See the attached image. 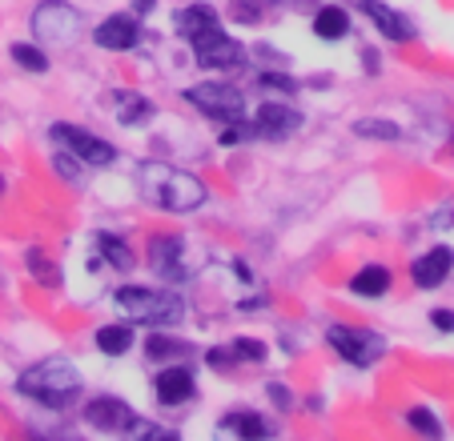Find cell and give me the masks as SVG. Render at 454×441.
<instances>
[{"label":"cell","instance_id":"obj_4","mask_svg":"<svg viewBox=\"0 0 454 441\" xmlns=\"http://www.w3.org/2000/svg\"><path fill=\"white\" fill-rule=\"evenodd\" d=\"M81 417H85L89 429L113 433V437H125V433H133V437H173L169 429L145 422V417L129 406L125 398H117V393H97V398H89L85 406H81Z\"/></svg>","mask_w":454,"mask_h":441},{"label":"cell","instance_id":"obj_23","mask_svg":"<svg viewBox=\"0 0 454 441\" xmlns=\"http://www.w3.org/2000/svg\"><path fill=\"white\" fill-rule=\"evenodd\" d=\"M282 9H290V0H230L233 25H266Z\"/></svg>","mask_w":454,"mask_h":441},{"label":"cell","instance_id":"obj_25","mask_svg":"<svg viewBox=\"0 0 454 441\" xmlns=\"http://www.w3.org/2000/svg\"><path fill=\"white\" fill-rule=\"evenodd\" d=\"M153 112H157V104L141 93H121L117 97V125H125V128H141L145 120H153Z\"/></svg>","mask_w":454,"mask_h":441},{"label":"cell","instance_id":"obj_14","mask_svg":"<svg viewBox=\"0 0 454 441\" xmlns=\"http://www.w3.org/2000/svg\"><path fill=\"white\" fill-rule=\"evenodd\" d=\"M358 4H362V17H366L386 41H395V44L419 41V25H414L406 12H398L395 4H386V0H358Z\"/></svg>","mask_w":454,"mask_h":441},{"label":"cell","instance_id":"obj_32","mask_svg":"<svg viewBox=\"0 0 454 441\" xmlns=\"http://www.w3.org/2000/svg\"><path fill=\"white\" fill-rule=\"evenodd\" d=\"M52 169H57L60 177L69 181V185H77V177H81V161L69 153V149H57V153H52Z\"/></svg>","mask_w":454,"mask_h":441},{"label":"cell","instance_id":"obj_37","mask_svg":"<svg viewBox=\"0 0 454 441\" xmlns=\"http://www.w3.org/2000/svg\"><path fill=\"white\" fill-rule=\"evenodd\" d=\"M358 57H362V65H366V73H370V77H374L378 68H382V65H378V52H374V49H362Z\"/></svg>","mask_w":454,"mask_h":441},{"label":"cell","instance_id":"obj_8","mask_svg":"<svg viewBox=\"0 0 454 441\" xmlns=\"http://www.w3.org/2000/svg\"><path fill=\"white\" fill-rule=\"evenodd\" d=\"M49 141L57 144V149H69V153L77 157L81 165H89V169H109V165L117 161V144L105 141L101 133H93V128H85V125L57 120V125L49 128Z\"/></svg>","mask_w":454,"mask_h":441},{"label":"cell","instance_id":"obj_2","mask_svg":"<svg viewBox=\"0 0 454 441\" xmlns=\"http://www.w3.org/2000/svg\"><path fill=\"white\" fill-rule=\"evenodd\" d=\"M137 189L153 209L165 213H193L206 205L209 189L198 173H185V169H173L165 161H141L137 169Z\"/></svg>","mask_w":454,"mask_h":441},{"label":"cell","instance_id":"obj_34","mask_svg":"<svg viewBox=\"0 0 454 441\" xmlns=\"http://www.w3.org/2000/svg\"><path fill=\"white\" fill-rule=\"evenodd\" d=\"M427 229H454V197H446L434 213L427 217Z\"/></svg>","mask_w":454,"mask_h":441},{"label":"cell","instance_id":"obj_30","mask_svg":"<svg viewBox=\"0 0 454 441\" xmlns=\"http://www.w3.org/2000/svg\"><path fill=\"white\" fill-rule=\"evenodd\" d=\"M257 89H266V93H282V97H294L298 93V81L286 73V68H266V73H257Z\"/></svg>","mask_w":454,"mask_h":441},{"label":"cell","instance_id":"obj_6","mask_svg":"<svg viewBox=\"0 0 454 441\" xmlns=\"http://www.w3.org/2000/svg\"><path fill=\"white\" fill-rule=\"evenodd\" d=\"M181 97H185L201 117L217 120V125H238V120H246V93H241L238 85H230V81H198V85L181 89Z\"/></svg>","mask_w":454,"mask_h":441},{"label":"cell","instance_id":"obj_21","mask_svg":"<svg viewBox=\"0 0 454 441\" xmlns=\"http://www.w3.org/2000/svg\"><path fill=\"white\" fill-rule=\"evenodd\" d=\"M93 345H97V353H105V357H125V353H133V345H137V329H133V321L97 325Z\"/></svg>","mask_w":454,"mask_h":441},{"label":"cell","instance_id":"obj_10","mask_svg":"<svg viewBox=\"0 0 454 441\" xmlns=\"http://www.w3.org/2000/svg\"><path fill=\"white\" fill-rule=\"evenodd\" d=\"M301 112L294 109V104L286 101H262L254 109V117H249V133L257 136V141H290L294 133H301Z\"/></svg>","mask_w":454,"mask_h":441},{"label":"cell","instance_id":"obj_18","mask_svg":"<svg viewBox=\"0 0 454 441\" xmlns=\"http://www.w3.org/2000/svg\"><path fill=\"white\" fill-rule=\"evenodd\" d=\"M350 28H354V17L342 9V4H317L314 17H309V33H314L317 41H326V44L346 41Z\"/></svg>","mask_w":454,"mask_h":441},{"label":"cell","instance_id":"obj_1","mask_svg":"<svg viewBox=\"0 0 454 441\" xmlns=\"http://www.w3.org/2000/svg\"><path fill=\"white\" fill-rule=\"evenodd\" d=\"M17 393L60 414V409H73L85 398V377H81V369L65 353H49L17 377Z\"/></svg>","mask_w":454,"mask_h":441},{"label":"cell","instance_id":"obj_7","mask_svg":"<svg viewBox=\"0 0 454 441\" xmlns=\"http://www.w3.org/2000/svg\"><path fill=\"white\" fill-rule=\"evenodd\" d=\"M326 345L334 349L346 365H354V369H374L386 357V337L378 329H370V325H342V321L330 325Z\"/></svg>","mask_w":454,"mask_h":441},{"label":"cell","instance_id":"obj_16","mask_svg":"<svg viewBox=\"0 0 454 441\" xmlns=\"http://www.w3.org/2000/svg\"><path fill=\"white\" fill-rule=\"evenodd\" d=\"M222 25V12L214 9V4H206V0H193V4H181L177 12H173V33L181 36V41H198V36H206L209 28Z\"/></svg>","mask_w":454,"mask_h":441},{"label":"cell","instance_id":"obj_13","mask_svg":"<svg viewBox=\"0 0 454 441\" xmlns=\"http://www.w3.org/2000/svg\"><path fill=\"white\" fill-rule=\"evenodd\" d=\"M93 44L105 52H133L141 44V17L129 12H109L101 25H93Z\"/></svg>","mask_w":454,"mask_h":441},{"label":"cell","instance_id":"obj_12","mask_svg":"<svg viewBox=\"0 0 454 441\" xmlns=\"http://www.w3.org/2000/svg\"><path fill=\"white\" fill-rule=\"evenodd\" d=\"M153 398H157V406H165V409H177V406H185V401L198 398V377H193V365H189V361L161 365V369L153 374Z\"/></svg>","mask_w":454,"mask_h":441},{"label":"cell","instance_id":"obj_29","mask_svg":"<svg viewBox=\"0 0 454 441\" xmlns=\"http://www.w3.org/2000/svg\"><path fill=\"white\" fill-rule=\"evenodd\" d=\"M230 349H233V357H238V365H262L270 357V345L262 337H233Z\"/></svg>","mask_w":454,"mask_h":441},{"label":"cell","instance_id":"obj_9","mask_svg":"<svg viewBox=\"0 0 454 441\" xmlns=\"http://www.w3.org/2000/svg\"><path fill=\"white\" fill-rule=\"evenodd\" d=\"M189 49H193V60H198L206 73H238V68L249 65V49L238 41V36H230L222 25L209 28L206 36H198V41H189Z\"/></svg>","mask_w":454,"mask_h":441},{"label":"cell","instance_id":"obj_11","mask_svg":"<svg viewBox=\"0 0 454 441\" xmlns=\"http://www.w3.org/2000/svg\"><path fill=\"white\" fill-rule=\"evenodd\" d=\"M185 253H189V245L181 233H153L149 237V269L161 281H169V285H181L189 277Z\"/></svg>","mask_w":454,"mask_h":441},{"label":"cell","instance_id":"obj_33","mask_svg":"<svg viewBox=\"0 0 454 441\" xmlns=\"http://www.w3.org/2000/svg\"><path fill=\"white\" fill-rule=\"evenodd\" d=\"M266 398L274 401V409H282V414H290V409L298 406V398L290 393V385H286V382H270L266 385Z\"/></svg>","mask_w":454,"mask_h":441},{"label":"cell","instance_id":"obj_3","mask_svg":"<svg viewBox=\"0 0 454 441\" xmlns=\"http://www.w3.org/2000/svg\"><path fill=\"white\" fill-rule=\"evenodd\" d=\"M113 301H117V309L133 325H149V329H173L189 313L181 293L153 289V285H121V289H113Z\"/></svg>","mask_w":454,"mask_h":441},{"label":"cell","instance_id":"obj_15","mask_svg":"<svg viewBox=\"0 0 454 441\" xmlns=\"http://www.w3.org/2000/svg\"><path fill=\"white\" fill-rule=\"evenodd\" d=\"M454 273V245H430L427 253H419L411 261V281L414 289H442Z\"/></svg>","mask_w":454,"mask_h":441},{"label":"cell","instance_id":"obj_40","mask_svg":"<svg viewBox=\"0 0 454 441\" xmlns=\"http://www.w3.org/2000/svg\"><path fill=\"white\" fill-rule=\"evenodd\" d=\"M0 193H4V177H0Z\"/></svg>","mask_w":454,"mask_h":441},{"label":"cell","instance_id":"obj_27","mask_svg":"<svg viewBox=\"0 0 454 441\" xmlns=\"http://www.w3.org/2000/svg\"><path fill=\"white\" fill-rule=\"evenodd\" d=\"M354 136H362V141H398V136H403V128L395 125V120L390 117H358L354 120Z\"/></svg>","mask_w":454,"mask_h":441},{"label":"cell","instance_id":"obj_17","mask_svg":"<svg viewBox=\"0 0 454 441\" xmlns=\"http://www.w3.org/2000/svg\"><path fill=\"white\" fill-rule=\"evenodd\" d=\"M217 429H222V433H233V437H241V441H257V437H274L278 425L266 422V417L257 414V409L238 406V409H230V414L217 422Z\"/></svg>","mask_w":454,"mask_h":441},{"label":"cell","instance_id":"obj_31","mask_svg":"<svg viewBox=\"0 0 454 441\" xmlns=\"http://www.w3.org/2000/svg\"><path fill=\"white\" fill-rule=\"evenodd\" d=\"M206 365L209 369H217V374H233V369H241L238 357H233V349H230V341H225V345L206 349Z\"/></svg>","mask_w":454,"mask_h":441},{"label":"cell","instance_id":"obj_28","mask_svg":"<svg viewBox=\"0 0 454 441\" xmlns=\"http://www.w3.org/2000/svg\"><path fill=\"white\" fill-rule=\"evenodd\" d=\"M406 425H411L419 437H430V441H438L446 433V425L438 422V414H434V409H427V406H411V409H406Z\"/></svg>","mask_w":454,"mask_h":441},{"label":"cell","instance_id":"obj_5","mask_svg":"<svg viewBox=\"0 0 454 441\" xmlns=\"http://www.w3.org/2000/svg\"><path fill=\"white\" fill-rule=\"evenodd\" d=\"M28 25H33V36L44 49H69L85 36V12L69 0H41Z\"/></svg>","mask_w":454,"mask_h":441},{"label":"cell","instance_id":"obj_22","mask_svg":"<svg viewBox=\"0 0 454 441\" xmlns=\"http://www.w3.org/2000/svg\"><path fill=\"white\" fill-rule=\"evenodd\" d=\"M390 285H395V273L386 269V265H362V269L350 277V293L354 298H366V301L386 298Z\"/></svg>","mask_w":454,"mask_h":441},{"label":"cell","instance_id":"obj_35","mask_svg":"<svg viewBox=\"0 0 454 441\" xmlns=\"http://www.w3.org/2000/svg\"><path fill=\"white\" fill-rule=\"evenodd\" d=\"M249 52H254L262 65H270V68H286V65H290V57H286L282 49H270V44H254Z\"/></svg>","mask_w":454,"mask_h":441},{"label":"cell","instance_id":"obj_39","mask_svg":"<svg viewBox=\"0 0 454 441\" xmlns=\"http://www.w3.org/2000/svg\"><path fill=\"white\" fill-rule=\"evenodd\" d=\"M446 153H450V161H454V128H450V136H446Z\"/></svg>","mask_w":454,"mask_h":441},{"label":"cell","instance_id":"obj_38","mask_svg":"<svg viewBox=\"0 0 454 441\" xmlns=\"http://www.w3.org/2000/svg\"><path fill=\"white\" fill-rule=\"evenodd\" d=\"M153 9H157V0H133V12H137V17H149Z\"/></svg>","mask_w":454,"mask_h":441},{"label":"cell","instance_id":"obj_24","mask_svg":"<svg viewBox=\"0 0 454 441\" xmlns=\"http://www.w3.org/2000/svg\"><path fill=\"white\" fill-rule=\"evenodd\" d=\"M25 269L33 273V281H41L44 289H60V285H65V269H60V261H52L41 245H33L25 253Z\"/></svg>","mask_w":454,"mask_h":441},{"label":"cell","instance_id":"obj_19","mask_svg":"<svg viewBox=\"0 0 454 441\" xmlns=\"http://www.w3.org/2000/svg\"><path fill=\"white\" fill-rule=\"evenodd\" d=\"M193 341H185V337H173V333H165V329H149V337H145V357L153 365H169V361H193Z\"/></svg>","mask_w":454,"mask_h":441},{"label":"cell","instance_id":"obj_20","mask_svg":"<svg viewBox=\"0 0 454 441\" xmlns=\"http://www.w3.org/2000/svg\"><path fill=\"white\" fill-rule=\"evenodd\" d=\"M93 245H97V253H101V261L109 265V269H117V273H133V269H137V253H133V245H129L121 233L97 229L93 233Z\"/></svg>","mask_w":454,"mask_h":441},{"label":"cell","instance_id":"obj_36","mask_svg":"<svg viewBox=\"0 0 454 441\" xmlns=\"http://www.w3.org/2000/svg\"><path fill=\"white\" fill-rule=\"evenodd\" d=\"M430 325H434L438 333H454V309H434V313H430Z\"/></svg>","mask_w":454,"mask_h":441},{"label":"cell","instance_id":"obj_26","mask_svg":"<svg viewBox=\"0 0 454 441\" xmlns=\"http://www.w3.org/2000/svg\"><path fill=\"white\" fill-rule=\"evenodd\" d=\"M9 57H12V65H17V68H25V73H36V77L52 68V60H49V52H44L41 41H36V44L33 41H12L9 44Z\"/></svg>","mask_w":454,"mask_h":441}]
</instances>
